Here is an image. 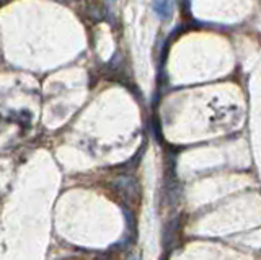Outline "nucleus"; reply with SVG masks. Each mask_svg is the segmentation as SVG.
I'll use <instances>...</instances> for the list:
<instances>
[{
	"label": "nucleus",
	"instance_id": "7ed1b4c3",
	"mask_svg": "<svg viewBox=\"0 0 261 260\" xmlns=\"http://www.w3.org/2000/svg\"><path fill=\"white\" fill-rule=\"evenodd\" d=\"M129 260H137V259H136V257H131Z\"/></svg>",
	"mask_w": 261,
	"mask_h": 260
},
{
	"label": "nucleus",
	"instance_id": "f257e3e1",
	"mask_svg": "<svg viewBox=\"0 0 261 260\" xmlns=\"http://www.w3.org/2000/svg\"><path fill=\"white\" fill-rule=\"evenodd\" d=\"M153 12H155L158 17L167 20L172 17V0H153Z\"/></svg>",
	"mask_w": 261,
	"mask_h": 260
},
{
	"label": "nucleus",
	"instance_id": "f03ea898",
	"mask_svg": "<svg viewBox=\"0 0 261 260\" xmlns=\"http://www.w3.org/2000/svg\"><path fill=\"white\" fill-rule=\"evenodd\" d=\"M5 2H8V0H0V5H3Z\"/></svg>",
	"mask_w": 261,
	"mask_h": 260
}]
</instances>
